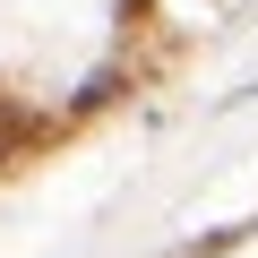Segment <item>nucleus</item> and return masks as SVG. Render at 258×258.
Segmentation results:
<instances>
[{"mask_svg":"<svg viewBox=\"0 0 258 258\" xmlns=\"http://www.w3.org/2000/svg\"><path fill=\"white\" fill-rule=\"evenodd\" d=\"M35 138H43V120H26L18 103H0V164H18V155H26Z\"/></svg>","mask_w":258,"mask_h":258,"instance_id":"nucleus-1","label":"nucleus"}]
</instances>
